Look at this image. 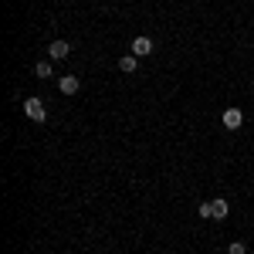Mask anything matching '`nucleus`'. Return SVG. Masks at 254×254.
I'll use <instances>...</instances> for the list:
<instances>
[{
    "label": "nucleus",
    "mask_w": 254,
    "mask_h": 254,
    "mask_svg": "<svg viewBox=\"0 0 254 254\" xmlns=\"http://www.w3.org/2000/svg\"><path fill=\"white\" fill-rule=\"evenodd\" d=\"M227 210H231V207H227V200H210V203H200V210H196V214L207 217V220H210V217H214V220H224Z\"/></svg>",
    "instance_id": "obj_1"
},
{
    "label": "nucleus",
    "mask_w": 254,
    "mask_h": 254,
    "mask_svg": "<svg viewBox=\"0 0 254 254\" xmlns=\"http://www.w3.org/2000/svg\"><path fill=\"white\" fill-rule=\"evenodd\" d=\"M24 112H27V119H34V122H44L48 119V109H44L41 98H27L24 102Z\"/></svg>",
    "instance_id": "obj_2"
},
{
    "label": "nucleus",
    "mask_w": 254,
    "mask_h": 254,
    "mask_svg": "<svg viewBox=\"0 0 254 254\" xmlns=\"http://www.w3.org/2000/svg\"><path fill=\"white\" fill-rule=\"evenodd\" d=\"M220 122H224V129H241V126H244V112L231 105V109H224V116H220Z\"/></svg>",
    "instance_id": "obj_3"
},
{
    "label": "nucleus",
    "mask_w": 254,
    "mask_h": 254,
    "mask_svg": "<svg viewBox=\"0 0 254 254\" xmlns=\"http://www.w3.org/2000/svg\"><path fill=\"white\" fill-rule=\"evenodd\" d=\"M153 48H156V44L146 38V34H139V38L132 41V55H136V58H146V55H153Z\"/></svg>",
    "instance_id": "obj_4"
},
{
    "label": "nucleus",
    "mask_w": 254,
    "mask_h": 254,
    "mask_svg": "<svg viewBox=\"0 0 254 254\" xmlns=\"http://www.w3.org/2000/svg\"><path fill=\"white\" fill-rule=\"evenodd\" d=\"M48 55H51L55 61L68 58V55H71V44H68V41H51V44H48Z\"/></svg>",
    "instance_id": "obj_5"
},
{
    "label": "nucleus",
    "mask_w": 254,
    "mask_h": 254,
    "mask_svg": "<svg viewBox=\"0 0 254 254\" xmlns=\"http://www.w3.org/2000/svg\"><path fill=\"white\" fill-rule=\"evenodd\" d=\"M58 88H61V92H64V95H75V92H78V88H81V81L75 78V75H64V78L58 81Z\"/></svg>",
    "instance_id": "obj_6"
},
{
    "label": "nucleus",
    "mask_w": 254,
    "mask_h": 254,
    "mask_svg": "<svg viewBox=\"0 0 254 254\" xmlns=\"http://www.w3.org/2000/svg\"><path fill=\"white\" fill-rule=\"evenodd\" d=\"M119 68H122L126 75H132V71L139 68V58L132 55V51H129V55H122V58H119Z\"/></svg>",
    "instance_id": "obj_7"
},
{
    "label": "nucleus",
    "mask_w": 254,
    "mask_h": 254,
    "mask_svg": "<svg viewBox=\"0 0 254 254\" xmlns=\"http://www.w3.org/2000/svg\"><path fill=\"white\" fill-rule=\"evenodd\" d=\"M34 75H38V78H48V75H51V64H48V61H38Z\"/></svg>",
    "instance_id": "obj_8"
},
{
    "label": "nucleus",
    "mask_w": 254,
    "mask_h": 254,
    "mask_svg": "<svg viewBox=\"0 0 254 254\" xmlns=\"http://www.w3.org/2000/svg\"><path fill=\"white\" fill-rule=\"evenodd\" d=\"M227 254H248V248H244L241 241H234V244H231V251H227Z\"/></svg>",
    "instance_id": "obj_9"
}]
</instances>
